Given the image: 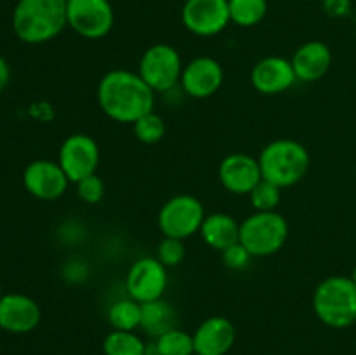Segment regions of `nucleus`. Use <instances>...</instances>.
Segmentation results:
<instances>
[{"mask_svg": "<svg viewBox=\"0 0 356 355\" xmlns=\"http://www.w3.org/2000/svg\"><path fill=\"white\" fill-rule=\"evenodd\" d=\"M10 80V68H9V63L6 61L2 54H0V93L7 87Z\"/></svg>", "mask_w": 356, "mask_h": 355, "instance_id": "nucleus-30", "label": "nucleus"}, {"mask_svg": "<svg viewBox=\"0 0 356 355\" xmlns=\"http://www.w3.org/2000/svg\"><path fill=\"white\" fill-rule=\"evenodd\" d=\"M313 310L320 322L344 329L356 322V284L346 275H330L313 292Z\"/></svg>", "mask_w": 356, "mask_h": 355, "instance_id": "nucleus-4", "label": "nucleus"}, {"mask_svg": "<svg viewBox=\"0 0 356 355\" xmlns=\"http://www.w3.org/2000/svg\"><path fill=\"white\" fill-rule=\"evenodd\" d=\"M257 160L264 180L280 188L294 187L305 180L312 164V157L306 146L291 138H280L268 143L261 150Z\"/></svg>", "mask_w": 356, "mask_h": 355, "instance_id": "nucleus-3", "label": "nucleus"}, {"mask_svg": "<svg viewBox=\"0 0 356 355\" xmlns=\"http://www.w3.org/2000/svg\"><path fill=\"white\" fill-rule=\"evenodd\" d=\"M108 322L117 331H136L141 324V303L136 299H118L108 310Z\"/></svg>", "mask_w": 356, "mask_h": 355, "instance_id": "nucleus-23", "label": "nucleus"}, {"mask_svg": "<svg viewBox=\"0 0 356 355\" xmlns=\"http://www.w3.org/2000/svg\"><path fill=\"white\" fill-rule=\"evenodd\" d=\"M2 296H3V294H2V285H0V298H2Z\"/></svg>", "mask_w": 356, "mask_h": 355, "instance_id": "nucleus-32", "label": "nucleus"}, {"mask_svg": "<svg viewBox=\"0 0 356 355\" xmlns=\"http://www.w3.org/2000/svg\"><path fill=\"white\" fill-rule=\"evenodd\" d=\"M198 233L209 247L225 251L240 240V223L226 212H212L205 216Z\"/></svg>", "mask_w": 356, "mask_h": 355, "instance_id": "nucleus-19", "label": "nucleus"}, {"mask_svg": "<svg viewBox=\"0 0 356 355\" xmlns=\"http://www.w3.org/2000/svg\"><path fill=\"white\" fill-rule=\"evenodd\" d=\"M96 100L106 117L120 124H134L155 106V90L138 72L115 68L101 77Z\"/></svg>", "mask_w": 356, "mask_h": 355, "instance_id": "nucleus-1", "label": "nucleus"}, {"mask_svg": "<svg viewBox=\"0 0 356 355\" xmlns=\"http://www.w3.org/2000/svg\"><path fill=\"white\" fill-rule=\"evenodd\" d=\"M229 19L240 28L259 24L268 14V0H228Z\"/></svg>", "mask_w": 356, "mask_h": 355, "instance_id": "nucleus-21", "label": "nucleus"}, {"mask_svg": "<svg viewBox=\"0 0 356 355\" xmlns=\"http://www.w3.org/2000/svg\"><path fill=\"white\" fill-rule=\"evenodd\" d=\"M177 327V312L169 301L163 298L155 301L141 303V324L139 329L145 331L148 336L159 338L167 331Z\"/></svg>", "mask_w": 356, "mask_h": 355, "instance_id": "nucleus-20", "label": "nucleus"}, {"mask_svg": "<svg viewBox=\"0 0 356 355\" xmlns=\"http://www.w3.org/2000/svg\"><path fill=\"white\" fill-rule=\"evenodd\" d=\"M101 152L96 139L83 132L70 134L59 146L58 162L68 176L70 183H79L83 178L96 174Z\"/></svg>", "mask_w": 356, "mask_h": 355, "instance_id": "nucleus-9", "label": "nucleus"}, {"mask_svg": "<svg viewBox=\"0 0 356 355\" xmlns=\"http://www.w3.org/2000/svg\"><path fill=\"white\" fill-rule=\"evenodd\" d=\"M66 26V0H17L13 10V30L24 44H47Z\"/></svg>", "mask_w": 356, "mask_h": 355, "instance_id": "nucleus-2", "label": "nucleus"}, {"mask_svg": "<svg viewBox=\"0 0 356 355\" xmlns=\"http://www.w3.org/2000/svg\"><path fill=\"white\" fill-rule=\"evenodd\" d=\"M76 184V195L80 200L86 204H99L104 197V181L101 180L97 174H90V176L80 180Z\"/></svg>", "mask_w": 356, "mask_h": 355, "instance_id": "nucleus-28", "label": "nucleus"}, {"mask_svg": "<svg viewBox=\"0 0 356 355\" xmlns=\"http://www.w3.org/2000/svg\"><path fill=\"white\" fill-rule=\"evenodd\" d=\"M183 66V59L176 47L155 44L143 52L138 73L155 93H167L179 84Z\"/></svg>", "mask_w": 356, "mask_h": 355, "instance_id": "nucleus-7", "label": "nucleus"}, {"mask_svg": "<svg viewBox=\"0 0 356 355\" xmlns=\"http://www.w3.org/2000/svg\"><path fill=\"white\" fill-rule=\"evenodd\" d=\"M298 82L291 59L282 56H266L252 66L250 84L254 89L266 96L282 94Z\"/></svg>", "mask_w": 356, "mask_h": 355, "instance_id": "nucleus-14", "label": "nucleus"}, {"mask_svg": "<svg viewBox=\"0 0 356 355\" xmlns=\"http://www.w3.org/2000/svg\"><path fill=\"white\" fill-rule=\"evenodd\" d=\"M68 176L59 162L49 159H37L24 167L23 184L30 195L38 200H58L68 188Z\"/></svg>", "mask_w": 356, "mask_h": 355, "instance_id": "nucleus-12", "label": "nucleus"}, {"mask_svg": "<svg viewBox=\"0 0 356 355\" xmlns=\"http://www.w3.org/2000/svg\"><path fill=\"white\" fill-rule=\"evenodd\" d=\"M296 77L301 82H316L323 79L332 66V51L325 42H305L291 59Z\"/></svg>", "mask_w": 356, "mask_h": 355, "instance_id": "nucleus-18", "label": "nucleus"}, {"mask_svg": "<svg viewBox=\"0 0 356 355\" xmlns=\"http://www.w3.org/2000/svg\"><path fill=\"white\" fill-rule=\"evenodd\" d=\"M289 239V223L277 211H256L240 223L238 242L252 258L278 253Z\"/></svg>", "mask_w": 356, "mask_h": 355, "instance_id": "nucleus-5", "label": "nucleus"}, {"mask_svg": "<svg viewBox=\"0 0 356 355\" xmlns=\"http://www.w3.org/2000/svg\"><path fill=\"white\" fill-rule=\"evenodd\" d=\"M186 256V247L181 239H174V237H163L156 249V260L167 268L177 267L184 261Z\"/></svg>", "mask_w": 356, "mask_h": 355, "instance_id": "nucleus-27", "label": "nucleus"}, {"mask_svg": "<svg viewBox=\"0 0 356 355\" xmlns=\"http://www.w3.org/2000/svg\"><path fill=\"white\" fill-rule=\"evenodd\" d=\"M236 340V329L226 317L212 315L193 333L195 355H226Z\"/></svg>", "mask_w": 356, "mask_h": 355, "instance_id": "nucleus-17", "label": "nucleus"}, {"mask_svg": "<svg viewBox=\"0 0 356 355\" xmlns=\"http://www.w3.org/2000/svg\"><path fill=\"white\" fill-rule=\"evenodd\" d=\"M204 219V204L193 195L179 194L170 197L160 207L156 223H159V228L163 233V237L184 240L200 232Z\"/></svg>", "mask_w": 356, "mask_h": 355, "instance_id": "nucleus-6", "label": "nucleus"}, {"mask_svg": "<svg viewBox=\"0 0 356 355\" xmlns=\"http://www.w3.org/2000/svg\"><path fill=\"white\" fill-rule=\"evenodd\" d=\"M42 310L33 298L9 292L0 298V326L13 334L31 333L40 324Z\"/></svg>", "mask_w": 356, "mask_h": 355, "instance_id": "nucleus-15", "label": "nucleus"}, {"mask_svg": "<svg viewBox=\"0 0 356 355\" xmlns=\"http://www.w3.org/2000/svg\"><path fill=\"white\" fill-rule=\"evenodd\" d=\"M2 331H3V329H2V326H0V333H2Z\"/></svg>", "mask_w": 356, "mask_h": 355, "instance_id": "nucleus-33", "label": "nucleus"}, {"mask_svg": "<svg viewBox=\"0 0 356 355\" xmlns=\"http://www.w3.org/2000/svg\"><path fill=\"white\" fill-rule=\"evenodd\" d=\"M68 26L87 40L104 38L115 24V10L110 0H66Z\"/></svg>", "mask_w": 356, "mask_h": 355, "instance_id": "nucleus-8", "label": "nucleus"}, {"mask_svg": "<svg viewBox=\"0 0 356 355\" xmlns=\"http://www.w3.org/2000/svg\"><path fill=\"white\" fill-rule=\"evenodd\" d=\"M222 80H225V70L221 63L211 56H198L183 66L179 84L190 97L205 100L214 96L221 89Z\"/></svg>", "mask_w": 356, "mask_h": 355, "instance_id": "nucleus-13", "label": "nucleus"}, {"mask_svg": "<svg viewBox=\"0 0 356 355\" xmlns=\"http://www.w3.org/2000/svg\"><path fill=\"white\" fill-rule=\"evenodd\" d=\"M104 355H146V343L134 331L113 329L103 341Z\"/></svg>", "mask_w": 356, "mask_h": 355, "instance_id": "nucleus-22", "label": "nucleus"}, {"mask_svg": "<svg viewBox=\"0 0 356 355\" xmlns=\"http://www.w3.org/2000/svg\"><path fill=\"white\" fill-rule=\"evenodd\" d=\"M136 138L145 145H155L165 136V120L155 111H148L132 124Z\"/></svg>", "mask_w": 356, "mask_h": 355, "instance_id": "nucleus-25", "label": "nucleus"}, {"mask_svg": "<svg viewBox=\"0 0 356 355\" xmlns=\"http://www.w3.org/2000/svg\"><path fill=\"white\" fill-rule=\"evenodd\" d=\"M218 176L222 187L235 195H249L263 180L259 160L247 153H229L225 157L219 164Z\"/></svg>", "mask_w": 356, "mask_h": 355, "instance_id": "nucleus-16", "label": "nucleus"}, {"mask_svg": "<svg viewBox=\"0 0 356 355\" xmlns=\"http://www.w3.org/2000/svg\"><path fill=\"white\" fill-rule=\"evenodd\" d=\"M222 263L225 267H228L229 270H243V268L249 267L250 260H252V254L245 249L240 242L233 244V246L226 247L225 251H221Z\"/></svg>", "mask_w": 356, "mask_h": 355, "instance_id": "nucleus-29", "label": "nucleus"}, {"mask_svg": "<svg viewBox=\"0 0 356 355\" xmlns=\"http://www.w3.org/2000/svg\"><path fill=\"white\" fill-rule=\"evenodd\" d=\"M156 348H159L160 355H193L195 354V343L193 334L186 333V331L170 329L162 336L155 338Z\"/></svg>", "mask_w": 356, "mask_h": 355, "instance_id": "nucleus-24", "label": "nucleus"}, {"mask_svg": "<svg viewBox=\"0 0 356 355\" xmlns=\"http://www.w3.org/2000/svg\"><path fill=\"white\" fill-rule=\"evenodd\" d=\"M167 284H169L167 267H163L156 258H139L131 265L125 277L129 298L136 299L138 303L163 298Z\"/></svg>", "mask_w": 356, "mask_h": 355, "instance_id": "nucleus-11", "label": "nucleus"}, {"mask_svg": "<svg viewBox=\"0 0 356 355\" xmlns=\"http://www.w3.org/2000/svg\"><path fill=\"white\" fill-rule=\"evenodd\" d=\"M280 190V187L263 178L249 194L250 204L256 211H277V205L280 204L282 198Z\"/></svg>", "mask_w": 356, "mask_h": 355, "instance_id": "nucleus-26", "label": "nucleus"}, {"mask_svg": "<svg viewBox=\"0 0 356 355\" xmlns=\"http://www.w3.org/2000/svg\"><path fill=\"white\" fill-rule=\"evenodd\" d=\"M181 21L197 37H214L229 23L228 0H186L181 9Z\"/></svg>", "mask_w": 356, "mask_h": 355, "instance_id": "nucleus-10", "label": "nucleus"}, {"mask_svg": "<svg viewBox=\"0 0 356 355\" xmlns=\"http://www.w3.org/2000/svg\"><path fill=\"white\" fill-rule=\"evenodd\" d=\"M351 278H353L355 284H356V265H355V268H353V274H351Z\"/></svg>", "mask_w": 356, "mask_h": 355, "instance_id": "nucleus-31", "label": "nucleus"}]
</instances>
